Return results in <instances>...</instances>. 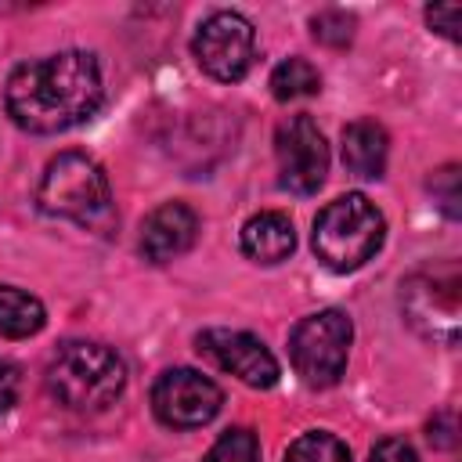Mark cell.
I'll return each mask as SVG.
<instances>
[{"label":"cell","instance_id":"obj_1","mask_svg":"<svg viewBox=\"0 0 462 462\" xmlns=\"http://www.w3.org/2000/svg\"><path fill=\"white\" fill-rule=\"evenodd\" d=\"M105 83L90 51H58L22 61L4 87L7 116L29 134H61L101 108Z\"/></svg>","mask_w":462,"mask_h":462},{"label":"cell","instance_id":"obj_2","mask_svg":"<svg viewBox=\"0 0 462 462\" xmlns=\"http://www.w3.org/2000/svg\"><path fill=\"white\" fill-rule=\"evenodd\" d=\"M47 393L69 411H105L126 386L123 357L90 339H69L47 365Z\"/></svg>","mask_w":462,"mask_h":462},{"label":"cell","instance_id":"obj_3","mask_svg":"<svg viewBox=\"0 0 462 462\" xmlns=\"http://www.w3.org/2000/svg\"><path fill=\"white\" fill-rule=\"evenodd\" d=\"M36 206L47 217H61L90 231H108L116 220L108 177L83 152H61L47 162L36 184Z\"/></svg>","mask_w":462,"mask_h":462},{"label":"cell","instance_id":"obj_4","mask_svg":"<svg viewBox=\"0 0 462 462\" xmlns=\"http://www.w3.org/2000/svg\"><path fill=\"white\" fill-rule=\"evenodd\" d=\"M383 235H386V220L375 209V202H368V195L361 191H346L314 217L310 245L328 271L346 274L365 267L379 253Z\"/></svg>","mask_w":462,"mask_h":462},{"label":"cell","instance_id":"obj_5","mask_svg":"<svg viewBox=\"0 0 462 462\" xmlns=\"http://www.w3.org/2000/svg\"><path fill=\"white\" fill-rule=\"evenodd\" d=\"M350 343H354V325L343 310L328 307V310L300 318L296 328L289 332V357H292L296 375L318 390L336 386L346 372Z\"/></svg>","mask_w":462,"mask_h":462},{"label":"cell","instance_id":"obj_6","mask_svg":"<svg viewBox=\"0 0 462 462\" xmlns=\"http://www.w3.org/2000/svg\"><path fill=\"white\" fill-rule=\"evenodd\" d=\"M199 69L220 83H238L256 58V29L238 11H213L191 40Z\"/></svg>","mask_w":462,"mask_h":462},{"label":"cell","instance_id":"obj_7","mask_svg":"<svg viewBox=\"0 0 462 462\" xmlns=\"http://www.w3.org/2000/svg\"><path fill=\"white\" fill-rule=\"evenodd\" d=\"M278 184L292 195H314L328 173V144L310 116H289L274 134Z\"/></svg>","mask_w":462,"mask_h":462},{"label":"cell","instance_id":"obj_8","mask_svg":"<svg viewBox=\"0 0 462 462\" xmlns=\"http://www.w3.org/2000/svg\"><path fill=\"white\" fill-rule=\"evenodd\" d=\"M220 404H224V390L195 368H170L152 386V408L159 422L173 430L206 426L209 419H217Z\"/></svg>","mask_w":462,"mask_h":462},{"label":"cell","instance_id":"obj_9","mask_svg":"<svg viewBox=\"0 0 462 462\" xmlns=\"http://www.w3.org/2000/svg\"><path fill=\"white\" fill-rule=\"evenodd\" d=\"M199 350L220 365L224 372L238 375L245 386L253 390H267L278 383V361L267 350L263 339H256L253 332H238V328H206L199 336Z\"/></svg>","mask_w":462,"mask_h":462},{"label":"cell","instance_id":"obj_10","mask_svg":"<svg viewBox=\"0 0 462 462\" xmlns=\"http://www.w3.org/2000/svg\"><path fill=\"white\" fill-rule=\"evenodd\" d=\"M199 238V217L184 202H162L141 224V253L152 263H170L184 256Z\"/></svg>","mask_w":462,"mask_h":462},{"label":"cell","instance_id":"obj_11","mask_svg":"<svg viewBox=\"0 0 462 462\" xmlns=\"http://www.w3.org/2000/svg\"><path fill=\"white\" fill-rule=\"evenodd\" d=\"M296 249V231L292 220L278 209L253 213L242 224V253L256 263H282Z\"/></svg>","mask_w":462,"mask_h":462},{"label":"cell","instance_id":"obj_12","mask_svg":"<svg viewBox=\"0 0 462 462\" xmlns=\"http://www.w3.org/2000/svg\"><path fill=\"white\" fill-rule=\"evenodd\" d=\"M386 155H390V137L375 119H354L343 130V162L354 177L361 180L383 177Z\"/></svg>","mask_w":462,"mask_h":462},{"label":"cell","instance_id":"obj_13","mask_svg":"<svg viewBox=\"0 0 462 462\" xmlns=\"http://www.w3.org/2000/svg\"><path fill=\"white\" fill-rule=\"evenodd\" d=\"M43 321H47V310H43V303L36 296L0 282V336L29 339V336H36L43 328Z\"/></svg>","mask_w":462,"mask_h":462},{"label":"cell","instance_id":"obj_14","mask_svg":"<svg viewBox=\"0 0 462 462\" xmlns=\"http://www.w3.org/2000/svg\"><path fill=\"white\" fill-rule=\"evenodd\" d=\"M321 90V76L307 58H285L271 72V94L278 101H300Z\"/></svg>","mask_w":462,"mask_h":462},{"label":"cell","instance_id":"obj_15","mask_svg":"<svg viewBox=\"0 0 462 462\" xmlns=\"http://www.w3.org/2000/svg\"><path fill=\"white\" fill-rule=\"evenodd\" d=\"M285 462H350V448L336 433L310 430V433H300L289 444Z\"/></svg>","mask_w":462,"mask_h":462},{"label":"cell","instance_id":"obj_16","mask_svg":"<svg viewBox=\"0 0 462 462\" xmlns=\"http://www.w3.org/2000/svg\"><path fill=\"white\" fill-rule=\"evenodd\" d=\"M202 462H260V440L253 430L235 426L217 437V444L206 451Z\"/></svg>","mask_w":462,"mask_h":462},{"label":"cell","instance_id":"obj_17","mask_svg":"<svg viewBox=\"0 0 462 462\" xmlns=\"http://www.w3.org/2000/svg\"><path fill=\"white\" fill-rule=\"evenodd\" d=\"M310 32L325 47H346L354 40V14H346V11H318L310 18Z\"/></svg>","mask_w":462,"mask_h":462},{"label":"cell","instance_id":"obj_18","mask_svg":"<svg viewBox=\"0 0 462 462\" xmlns=\"http://www.w3.org/2000/svg\"><path fill=\"white\" fill-rule=\"evenodd\" d=\"M430 188H433V195L440 199V206H444L448 217H458V213H462V209H458V202H462V191H458V166L437 170L433 180H430Z\"/></svg>","mask_w":462,"mask_h":462},{"label":"cell","instance_id":"obj_19","mask_svg":"<svg viewBox=\"0 0 462 462\" xmlns=\"http://www.w3.org/2000/svg\"><path fill=\"white\" fill-rule=\"evenodd\" d=\"M426 22L430 29H437L448 40H458V22H462V7L458 4H433L426 7Z\"/></svg>","mask_w":462,"mask_h":462},{"label":"cell","instance_id":"obj_20","mask_svg":"<svg viewBox=\"0 0 462 462\" xmlns=\"http://www.w3.org/2000/svg\"><path fill=\"white\" fill-rule=\"evenodd\" d=\"M368 462H419V455H415V448H411L404 437H383V440L372 448Z\"/></svg>","mask_w":462,"mask_h":462},{"label":"cell","instance_id":"obj_21","mask_svg":"<svg viewBox=\"0 0 462 462\" xmlns=\"http://www.w3.org/2000/svg\"><path fill=\"white\" fill-rule=\"evenodd\" d=\"M18 390H22V372H18V365L7 361V357H0V415L18 404Z\"/></svg>","mask_w":462,"mask_h":462},{"label":"cell","instance_id":"obj_22","mask_svg":"<svg viewBox=\"0 0 462 462\" xmlns=\"http://www.w3.org/2000/svg\"><path fill=\"white\" fill-rule=\"evenodd\" d=\"M455 433H458L455 411H440V415H433L430 426H426V437H430L433 448H455V440H458Z\"/></svg>","mask_w":462,"mask_h":462}]
</instances>
